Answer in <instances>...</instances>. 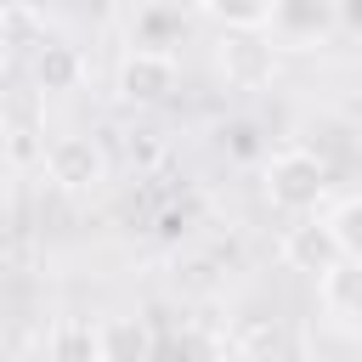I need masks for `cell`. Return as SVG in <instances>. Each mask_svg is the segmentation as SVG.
I'll return each instance as SVG.
<instances>
[{
  "mask_svg": "<svg viewBox=\"0 0 362 362\" xmlns=\"http://www.w3.org/2000/svg\"><path fill=\"white\" fill-rule=\"evenodd\" d=\"M45 170H51V181H62V187H90V181L102 175V158H96L90 141L68 136V141H57V147L45 153Z\"/></svg>",
  "mask_w": 362,
  "mask_h": 362,
  "instance_id": "cell-3",
  "label": "cell"
},
{
  "mask_svg": "<svg viewBox=\"0 0 362 362\" xmlns=\"http://www.w3.org/2000/svg\"><path fill=\"white\" fill-rule=\"evenodd\" d=\"M339 17H345L356 34H362V0H339Z\"/></svg>",
  "mask_w": 362,
  "mask_h": 362,
  "instance_id": "cell-9",
  "label": "cell"
},
{
  "mask_svg": "<svg viewBox=\"0 0 362 362\" xmlns=\"http://www.w3.org/2000/svg\"><path fill=\"white\" fill-rule=\"evenodd\" d=\"M209 11H221V17L238 23V28H255V23L277 17V0H209Z\"/></svg>",
  "mask_w": 362,
  "mask_h": 362,
  "instance_id": "cell-5",
  "label": "cell"
},
{
  "mask_svg": "<svg viewBox=\"0 0 362 362\" xmlns=\"http://www.w3.org/2000/svg\"><path fill=\"white\" fill-rule=\"evenodd\" d=\"M328 305L334 311H362V272H328Z\"/></svg>",
  "mask_w": 362,
  "mask_h": 362,
  "instance_id": "cell-6",
  "label": "cell"
},
{
  "mask_svg": "<svg viewBox=\"0 0 362 362\" xmlns=\"http://www.w3.org/2000/svg\"><path fill=\"white\" fill-rule=\"evenodd\" d=\"M74 74H79V62H74L62 45H51V51L40 57V79H45V85H62V79H74Z\"/></svg>",
  "mask_w": 362,
  "mask_h": 362,
  "instance_id": "cell-8",
  "label": "cell"
},
{
  "mask_svg": "<svg viewBox=\"0 0 362 362\" xmlns=\"http://www.w3.org/2000/svg\"><path fill=\"white\" fill-rule=\"evenodd\" d=\"M221 62L238 74V79H260L266 68H272V57H266V45H255V40H226V51H221Z\"/></svg>",
  "mask_w": 362,
  "mask_h": 362,
  "instance_id": "cell-4",
  "label": "cell"
},
{
  "mask_svg": "<svg viewBox=\"0 0 362 362\" xmlns=\"http://www.w3.org/2000/svg\"><path fill=\"white\" fill-rule=\"evenodd\" d=\"M334 238H339V249H345V255H356V260H362V198H356V204H345V209L334 215Z\"/></svg>",
  "mask_w": 362,
  "mask_h": 362,
  "instance_id": "cell-7",
  "label": "cell"
},
{
  "mask_svg": "<svg viewBox=\"0 0 362 362\" xmlns=\"http://www.w3.org/2000/svg\"><path fill=\"white\" fill-rule=\"evenodd\" d=\"M266 192H272L283 209H305V204H317V192H322V164H317L311 153H277L272 170H266Z\"/></svg>",
  "mask_w": 362,
  "mask_h": 362,
  "instance_id": "cell-1",
  "label": "cell"
},
{
  "mask_svg": "<svg viewBox=\"0 0 362 362\" xmlns=\"http://www.w3.org/2000/svg\"><path fill=\"white\" fill-rule=\"evenodd\" d=\"M170 85H175V62L153 45H136V57H124V68H119V90L130 102H158Z\"/></svg>",
  "mask_w": 362,
  "mask_h": 362,
  "instance_id": "cell-2",
  "label": "cell"
}]
</instances>
